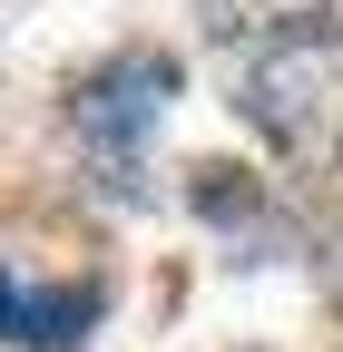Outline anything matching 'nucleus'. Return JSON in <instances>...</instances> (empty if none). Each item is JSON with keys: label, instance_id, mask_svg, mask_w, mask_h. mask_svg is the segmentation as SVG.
Listing matches in <instances>:
<instances>
[{"label": "nucleus", "instance_id": "f257e3e1", "mask_svg": "<svg viewBox=\"0 0 343 352\" xmlns=\"http://www.w3.org/2000/svg\"><path fill=\"white\" fill-rule=\"evenodd\" d=\"M245 127L284 157V176L343 196V30H284L236 69Z\"/></svg>", "mask_w": 343, "mask_h": 352}, {"label": "nucleus", "instance_id": "f03ea898", "mask_svg": "<svg viewBox=\"0 0 343 352\" xmlns=\"http://www.w3.org/2000/svg\"><path fill=\"white\" fill-rule=\"evenodd\" d=\"M167 88H177V59H157V50H127V59H108L89 88L69 98V127H79V147H89L98 166H108V186L127 196L138 186V138L167 118Z\"/></svg>", "mask_w": 343, "mask_h": 352}, {"label": "nucleus", "instance_id": "7ed1b4c3", "mask_svg": "<svg viewBox=\"0 0 343 352\" xmlns=\"http://www.w3.org/2000/svg\"><path fill=\"white\" fill-rule=\"evenodd\" d=\"M89 323H98V284H50V294H39V284H20L10 264H0V333H10V342L50 352V342H79Z\"/></svg>", "mask_w": 343, "mask_h": 352}, {"label": "nucleus", "instance_id": "20e7f679", "mask_svg": "<svg viewBox=\"0 0 343 352\" xmlns=\"http://www.w3.org/2000/svg\"><path fill=\"white\" fill-rule=\"evenodd\" d=\"M216 39H284V30H314V10L333 0H196Z\"/></svg>", "mask_w": 343, "mask_h": 352}]
</instances>
